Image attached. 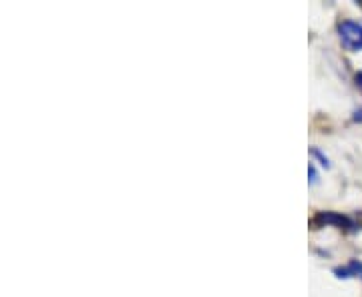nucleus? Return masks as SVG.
I'll return each mask as SVG.
<instances>
[{"mask_svg": "<svg viewBox=\"0 0 362 297\" xmlns=\"http://www.w3.org/2000/svg\"><path fill=\"white\" fill-rule=\"evenodd\" d=\"M308 177H310V183H316V181H318V175H316V169H314V165H310V167H308Z\"/></svg>", "mask_w": 362, "mask_h": 297, "instance_id": "20e7f679", "label": "nucleus"}, {"mask_svg": "<svg viewBox=\"0 0 362 297\" xmlns=\"http://www.w3.org/2000/svg\"><path fill=\"white\" fill-rule=\"evenodd\" d=\"M338 35L344 49L348 51H362V24L356 20H343L338 26Z\"/></svg>", "mask_w": 362, "mask_h": 297, "instance_id": "f257e3e1", "label": "nucleus"}, {"mask_svg": "<svg viewBox=\"0 0 362 297\" xmlns=\"http://www.w3.org/2000/svg\"><path fill=\"white\" fill-rule=\"evenodd\" d=\"M312 155H314V157H318V159L322 161V165H324V167H330V163H328V157H324V155H322V153H320L318 148H312Z\"/></svg>", "mask_w": 362, "mask_h": 297, "instance_id": "7ed1b4c3", "label": "nucleus"}, {"mask_svg": "<svg viewBox=\"0 0 362 297\" xmlns=\"http://www.w3.org/2000/svg\"><path fill=\"white\" fill-rule=\"evenodd\" d=\"M338 278H362V263L359 261H350L348 265H344L340 269H336Z\"/></svg>", "mask_w": 362, "mask_h": 297, "instance_id": "f03ea898", "label": "nucleus"}]
</instances>
